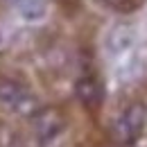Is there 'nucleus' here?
<instances>
[{
	"label": "nucleus",
	"instance_id": "obj_1",
	"mask_svg": "<svg viewBox=\"0 0 147 147\" xmlns=\"http://www.w3.org/2000/svg\"><path fill=\"white\" fill-rule=\"evenodd\" d=\"M145 122H147V107L143 102H134L125 109V113L113 125V138L120 145H134L140 138Z\"/></svg>",
	"mask_w": 147,
	"mask_h": 147
},
{
	"label": "nucleus",
	"instance_id": "obj_2",
	"mask_svg": "<svg viewBox=\"0 0 147 147\" xmlns=\"http://www.w3.org/2000/svg\"><path fill=\"white\" fill-rule=\"evenodd\" d=\"M0 104L9 107L18 115H34L38 111V100L14 79H0Z\"/></svg>",
	"mask_w": 147,
	"mask_h": 147
},
{
	"label": "nucleus",
	"instance_id": "obj_3",
	"mask_svg": "<svg viewBox=\"0 0 147 147\" xmlns=\"http://www.w3.org/2000/svg\"><path fill=\"white\" fill-rule=\"evenodd\" d=\"M136 30L134 25H127V23H118L113 25L107 36H104V50L109 52L111 57H122V55H129L136 45Z\"/></svg>",
	"mask_w": 147,
	"mask_h": 147
},
{
	"label": "nucleus",
	"instance_id": "obj_4",
	"mask_svg": "<svg viewBox=\"0 0 147 147\" xmlns=\"http://www.w3.org/2000/svg\"><path fill=\"white\" fill-rule=\"evenodd\" d=\"M34 129H36V136H38L41 143H50V140H55L57 136L61 134L63 120L57 115L55 111H43V113H38V115H36Z\"/></svg>",
	"mask_w": 147,
	"mask_h": 147
},
{
	"label": "nucleus",
	"instance_id": "obj_5",
	"mask_svg": "<svg viewBox=\"0 0 147 147\" xmlns=\"http://www.w3.org/2000/svg\"><path fill=\"white\" fill-rule=\"evenodd\" d=\"M75 95L84 107H97L102 102V84L95 77H82L75 84Z\"/></svg>",
	"mask_w": 147,
	"mask_h": 147
},
{
	"label": "nucleus",
	"instance_id": "obj_6",
	"mask_svg": "<svg viewBox=\"0 0 147 147\" xmlns=\"http://www.w3.org/2000/svg\"><path fill=\"white\" fill-rule=\"evenodd\" d=\"M14 7L18 16L27 23H41L48 14V7L43 0H14Z\"/></svg>",
	"mask_w": 147,
	"mask_h": 147
},
{
	"label": "nucleus",
	"instance_id": "obj_7",
	"mask_svg": "<svg viewBox=\"0 0 147 147\" xmlns=\"http://www.w3.org/2000/svg\"><path fill=\"white\" fill-rule=\"evenodd\" d=\"M143 70H145V59H143V55H129L127 59L118 66L115 75H118L120 82H129V79L140 77Z\"/></svg>",
	"mask_w": 147,
	"mask_h": 147
},
{
	"label": "nucleus",
	"instance_id": "obj_8",
	"mask_svg": "<svg viewBox=\"0 0 147 147\" xmlns=\"http://www.w3.org/2000/svg\"><path fill=\"white\" fill-rule=\"evenodd\" d=\"M0 45H2V32H0Z\"/></svg>",
	"mask_w": 147,
	"mask_h": 147
}]
</instances>
